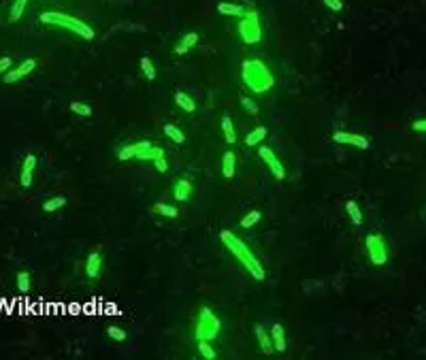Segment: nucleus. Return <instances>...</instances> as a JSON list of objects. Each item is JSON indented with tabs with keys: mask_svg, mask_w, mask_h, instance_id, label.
I'll return each instance as SVG.
<instances>
[{
	"mask_svg": "<svg viewBox=\"0 0 426 360\" xmlns=\"http://www.w3.org/2000/svg\"><path fill=\"white\" fill-rule=\"evenodd\" d=\"M196 350L200 354V358H205V360H216L218 358V350L211 345V341H205V339H198L196 343Z\"/></svg>",
	"mask_w": 426,
	"mask_h": 360,
	"instance_id": "20",
	"label": "nucleus"
},
{
	"mask_svg": "<svg viewBox=\"0 0 426 360\" xmlns=\"http://www.w3.org/2000/svg\"><path fill=\"white\" fill-rule=\"evenodd\" d=\"M26 5H28V0H15L13 7H11V13H9V21L11 23H15L21 17V13L26 11Z\"/></svg>",
	"mask_w": 426,
	"mask_h": 360,
	"instance_id": "31",
	"label": "nucleus"
},
{
	"mask_svg": "<svg viewBox=\"0 0 426 360\" xmlns=\"http://www.w3.org/2000/svg\"><path fill=\"white\" fill-rule=\"evenodd\" d=\"M222 133H224V139H226V143L234 145V143H236V133H234L232 119H230L228 115H224V117H222Z\"/></svg>",
	"mask_w": 426,
	"mask_h": 360,
	"instance_id": "25",
	"label": "nucleus"
},
{
	"mask_svg": "<svg viewBox=\"0 0 426 360\" xmlns=\"http://www.w3.org/2000/svg\"><path fill=\"white\" fill-rule=\"evenodd\" d=\"M239 34L243 43L247 45H256L262 39V30H260V17H258V11L252 9L247 13L241 15V21H239Z\"/></svg>",
	"mask_w": 426,
	"mask_h": 360,
	"instance_id": "6",
	"label": "nucleus"
},
{
	"mask_svg": "<svg viewBox=\"0 0 426 360\" xmlns=\"http://www.w3.org/2000/svg\"><path fill=\"white\" fill-rule=\"evenodd\" d=\"M62 207H66V196H60V194L47 198V200L43 202V211H45V213H54V211L62 209Z\"/></svg>",
	"mask_w": 426,
	"mask_h": 360,
	"instance_id": "24",
	"label": "nucleus"
},
{
	"mask_svg": "<svg viewBox=\"0 0 426 360\" xmlns=\"http://www.w3.org/2000/svg\"><path fill=\"white\" fill-rule=\"evenodd\" d=\"M241 75H243L245 86L250 88L252 92H256V94H264V92H269L271 88L275 86L273 73H271L269 66L262 62V60H258V58L245 60Z\"/></svg>",
	"mask_w": 426,
	"mask_h": 360,
	"instance_id": "2",
	"label": "nucleus"
},
{
	"mask_svg": "<svg viewBox=\"0 0 426 360\" xmlns=\"http://www.w3.org/2000/svg\"><path fill=\"white\" fill-rule=\"evenodd\" d=\"M345 213L350 215V220H352L354 226H360L362 224V211H360L356 200H348L345 202Z\"/></svg>",
	"mask_w": 426,
	"mask_h": 360,
	"instance_id": "22",
	"label": "nucleus"
},
{
	"mask_svg": "<svg viewBox=\"0 0 426 360\" xmlns=\"http://www.w3.org/2000/svg\"><path fill=\"white\" fill-rule=\"evenodd\" d=\"M269 135L267 126H256L252 133H247L245 137V147H254V145H260V143L264 141V137Z\"/></svg>",
	"mask_w": 426,
	"mask_h": 360,
	"instance_id": "17",
	"label": "nucleus"
},
{
	"mask_svg": "<svg viewBox=\"0 0 426 360\" xmlns=\"http://www.w3.org/2000/svg\"><path fill=\"white\" fill-rule=\"evenodd\" d=\"M175 54H177V56H183V54H188V49H185L183 45H177V47H175Z\"/></svg>",
	"mask_w": 426,
	"mask_h": 360,
	"instance_id": "39",
	"label": "nucleus"
},
{
	"mask_svg": "<svg viewBox=\"0 0 426 360\" xmlns=\"http://www.w3.org/2000/svg\"><path fill=\"white\" fill-rule=\"evenodd\" d=\"M335 143L339 145H352V147H358V149H369L371 141L369 137H362V135H356V133H345V130H333L330 135Z\"/></svg>",
	"mask_w": 426,
	"mask_h": 360,
	"instance_id": "8",
	"label": "nucleus"
},
{
	"mask_svg": "<svg viewBox=\"0 0 426 360\" xmlns=\"http://www.w3.org/2000/svg\"><path fill=\"white\" fill-rule=\"evenodd\" d=\"M198 43V34L196 32H185L183 37H181V43L179 45H183L185 49H190V47H194Z\"/></svg>",
	"mask_w": 426,
	"mask_h": 360,
	"instance_id": "34",
	"label": "nucleus"
},
{
	"mask_svg": "<svg viewBox=\"0 0 426 360\" xmlns=\"http://www.w3.org/2000/svg\"><path fill=\"white\" fill-rule=\"evenodd\" d=\"M151 211L162 215V218H177V215H179V209L173 207V205H167V202H156V205H151Z\"/></svg>",
	"mask_w": 426,
	"mask_h": 360,
	"instance_id": "23",
	"label": "nucleus"
},
{
	"mask_svg": "<svg viewBox=\"0 0 426 360\" xmlns=\"http://www.w3.org/2000/svg\"><path fill=\"white\" fill-rule=\"evenodd\" d=\"M68 107H70V111H73V113L84 115V117H90V115L94 113V111H92V107H90L88 102H77V100H73Z\"/></svg>",
	"mask_w": 426,
	"mask_h": 360,
	"instance_id": "32",
	"label": "nucleus"
},
{
	"mask_svg": "<svg viewBox=\"0 0 426 360\" xmlns=\"http://www.w3.org/2000/svg\"><path fill=\"white\" fill-rule=\"evenodd\" d=\"M220 330H222V320L213 314V309L200 307L198 316L194 320V337H196V341L198 339H205V341L218 339Z\"/></svg>",
	"mask_w": 426,
	"mask_h": 360,
	"instance_id": "4",
	"label": "nucleus"
},
{
	"mask_svg": "<svg viewBox=\"0 0 426 360\" xmlns=\"http://www.w3.org/2000/svg\"><path fill=\"white\" fill-rule=\"evenodd\" d=\"M322 3H324L330 11H335V13H339V11L343 9V0H322Z\"/></svg>",
	"mask_w": 426,
	"mask_h": 360,
	"instance_id": "37",
	"label": "nucleus"
},
{
	"mask_svg": "<svg viewBox=\"0 0 426 360\" xmlns=\"http://www.w3.org/2000/svg\"><path fill=\"white\" fill-rule=\"evenodd\" d=\"M411 130H413V133H426V117L416 119V122L411 124Z\"/></svg>",
	"mask_w": 426,
	"mask_h": 360,
	"instance_id": "38",
	"label": "nucleus"
},
{
	"mask_svg": "<svg viewBox=\"0 0 426 360\" xmlns=\"http://www.w3.org/2000/svg\"><path fill=\"white\" fill-rule=\"evenodd\" d=\"M139 64H141V70H143V75H145L147 81H153V79H156V66H153V62H151L147 56L141 58Z\"/></svg>",
	"mask_w": 426,
	"mask_h": 360,
	"instance_id": "30",
	"label": "nucleus"
},
{
	"mask_svg": "<svg viewBox=\"0 0 426 360\" xmlns=\"http://www.w3.org/2000/svg\"><path fill=\"white\" fill-rule=\"evenodd\" d=\"M175 102L179 105V109H183L185 113H194L196 111V102L190 94H185V92H177L175 94Z\"/></svg>",
	"mask_w": 426,
	"mask_h": 360,
	"instance_id": "18",
	"label": "nucleus"
},
{
	"mask_svg": "<svg viewBox=\"0 0 426 360\" xmlns=\"http://www.w3.org/2000/svg\"><path fill=\"white\" fill-rule=\"evenodd\" d=\"M164 137H169L173 143H185V135H183V130H179L177 126H173V124H164Z\"/></svg>",
	"mask_w": 426,
	"mask_h": 360,
	"instance_id": "26",
	"label": "nucleus"
},
{
	"mask_svg": "<svg viewBox=\"0 0 426 360\" xmlns=\"http://www.w3.org/2000/svg\"><path fill=\"white\" fill-rule=\"evenodd\" d=\"M258 158L267 164V169L271 171V175H273L277 182H283V179H286V175H288L286 166L281 164V160L277 158V153L271 149L269 145H262V143H260V145H258Z\"/></svg>",
	"mask_w": 426,
	"mask_h": 360,
	"instance_id": "7",
	"label": "nucleus"
},
{
	"mask_svg": "<svg viewBox=\"0 0 426 360\" xmlns=\"http://www.w3.org/2000/svg\"><path fill=\"white\" fill-rule=\"evenodd\" d=\"M220 239H222V243L226 245V249L230 251V254L241 262V267L247 271L250 277H254L256 281H264L267 279V271L262 267V262L258 260V256L252 251V247H247L245 241H241V239L236 237L234 233H230V230H222Z\"/></svg>",
	"mask_w": 426,
	"mask_h": 360,
	"instance_id": "1",
	"label": "nucleus"
},
{
	"mask_svg": "<svg viewBox=\"0 0 426 360\" xmlns=\"http://www.w3.org/2000/svg\"><path fill=\"white\" fill-rule=\"evenodd\" d=\"M37 156L34 153H28L26 158H23V164H21V177H19V184L21 188H32V173H34V166H37Z\"/></svg>",
	"mask_w": 426,
	"mask_h": 360,
	"instance_id": "14",
	"label": "nucleus"
},
{
	"mask_svg": "<svg viewBox=\"0 0 426 360\" xmlns=\"http://www.w3.org/2000/svg\"><path fill=\"white\" fill-rule=\"evenodd\" d=\"M271 339H273V347L277 354H283L288 350V339H286V328H283V324H273L271 326Z\"/></svg>",
	"mask_w": 426,
	"mask_h": 360,
	"instance_id": "15",
	"label": "nucleus"
},
{
	"mask_svg": "<svg viewBox=\"0 0 426 360\" xmlns=\"http://www.w3.org/2000/svg\"><path fill=\"white\" fill-rule=\"evenodd\" d=\"M107 337H109L111 341H115V343H124L128 339V332L122 326H115V324H111V326L107 328Z\"/></svg>",
	"mask_w": 426,
	"mask_h": 360,
	"instance_id": "28",
	"label": "nucleus"
},
{
	"mask_svg": "<svg viewBox=\"0 0 426 360\" xmlns=\"http://www.w3.org/2000/svg\"><path fill=\"white\" fill-rule=\"evenodd\" d=\"M222 173L226 179H232L236 173V156L232 151H226L222 156Z\"/></svg>",
	"mask_w": 426,
	"mask_h": 360,
	"instance_id": "16",
	"label": "nucleus"
},
{
	"mask_svg": "<svg viewBox=\"0 0 426 360\" xmlns=\"http://www.w3.org/2000/svg\"><path fill=\"white\" fill-rule=\"evenodd\" d=\"M260 220H262V213H260L258 209H254V211H250L247 215H243L241 222H239V226H241V228H254Z\"/></svg>",
	"mask_w": 426,
	"mask_h": 360,
	"instance_id": "29",
	"label": "nucleus"
},
{
	"mask_svg": "<svg viewBox=\"0 0 426 360\" xmlns=\"http://www.w3.org/2000/svg\"><path fill=\"white\" fill-rule=\"evenodd\" d=\"M241 105H243V109L250 115H258V105L250 98V96H241Z\"/></svg>",
	"mask_w": 426,
	"mask_h": 360,
	"instance_id": "33",
	"label": "nucleus"
},
{
	"mask_svg": "<svg viewBox=\"0 0 426 360\" xmlns=\"http://www.w3.org/2000/svg\"><path fill=\"white\" fill-rule=\"evenodd\" d=\"M39 19H41V23L64 28V30H68V32L77 34V37L86 39V41H92V39H94V30L88 26V23H84L81 19H77V17H73V15L58 13V11H43Z\"/></svg>",
	"mask_w": 426,
	"mask_h": 360,
	"instance_id": "3",
	"label": "nucleus"
},
{
	"mask_svg": "<svg viewBox=\"0 0 426 360\" xmlns=\"http://www.w3.org/2000/svg\"><path fill=\"white\" fill-rule=\"evenodd\" d=\"M34 68H37V60H34V58H28V60H23V62H21L19 66L9 68L7 73L3 75V79H5V83H15V81L23 79L26 75H30Z\"/></svg>",
	"mask_w": 426,
	"mask_h": 360,
	"instance_id": "9",
	"label": "nucleus"
},
{
	"mask_svg": "<svg viewBox=\"0 0 426 360\" xmlns=\"http://www.w3.org/2000/svg\"><path fill=\"white\" fill-rule=\"evenodd\" d=\"M149 145H151L149 141H137V143H130V145L120 147L115 156H117V160H122V162H126V160H135L137 153L143 151V149H147Z\"/></svg>",
	"mask_w": 426,
	"mask_h": 360,
	"instance_id": "13",
	"label": "nucleus"
},
{
	"mask_svg": "<svg viewBox=\"0 0 426 360\" xmlns=\"http://www.w3.org/2000/svg\"><path fill=\"white\" fill-rule=\"evenodd\" d=\"M218 11L222 15H228V17H241L245 13V9L241 5H232V3H220Z\"/></svg>",
	"mask_w": 426,
	"mask_h": 360,
	"instance_id": "21",
	"label": "nucleus"
},
{
	"mask_svg": "<svg viewBox=\"0 0 426 360\" xmlns=\"http://www.w3.org/2000/svg\"><path fill=\"white\" fill-rule=\"evenodd\" d=\"M164 156V149L162 147H156V145H149L147 149H143V151H139L137 153V158L135 160H141V162H147V160H158V158H162Z\"/></svg>",
	"mask_w": 426,
	"mask_h": 360,
	"instance_id": "19",
	"label": "nucleus"
},
{
	"mask_svg": "<svg viewBox=\"0 0 426 360\" xmlns=\"http://www.w3.org/2000/svg\"><path fill=\"white\" fill-rule=\"evenodd\" d=\"M192 192H194V186H192V179L190 177H179L175 182V186H173V196H175L177 202L190 200Z\"/></svg>",
	"mask_w": 426,
	"mask_h": 360,
	"instance_id": "11",
	"label": "nucleus"
},
{
	"mask_svg": "<svg viewBox=\"0 0 426 360\" xmlns=\"http://www.w3.org/2000/svg\"><path fill=\"white\" fill-rule=\"evenodd\" d=\"M254 335H256V341H258L260 350H262L267 356H273L275 354V347H273V339H271V332L262 326V324H256V326H254Z\"/></svg>",
	"mask_w": 426,
	"mask_h": 360,
	"instance_id": "12",
	"label": "nucleus"
},
{
	"mask_svg": "<svg viewBox=\"0 0 426 360\" xmlns=\"http://www.w3.org/2000/svg\"><path fill=\"white\" fill-rule=\"evenodd\" d=\"M9 68H13V58H9V56L0 58V75H5Z\"/></svg>",
	"mask_w": 426,
	"mask_h": 360,
	"instance_id": "36",
	"label": "nucleus"
},
{
	"mask_svg": "<svg viewBox=\"0 0 426 360\" xmlns=\"http://www.w3.org/2000/svg\"><path fill=\"white\" fill-rule=\"evenodd\" d=\"M100 273H102V256H100L98 249H94V251H90L88 258H86V275L90 279L98 281Z\"/></svg>",
	"mask_w": 426,
	"mask_h": 360,
	"instance_id": "10",
	"label": "nucleus"
},
{
	"mask_svg": "<svg viewBox=\"0 0 426 360\" xmlns=\"http://www.w3.org/2000/svg\"><path fill=\"white\" fill-rule=\"evenodd\" d=\"M153 166H156L158 173H169V160H167V156H162V158L153 160Z\"/></svg>",
	"mask_w": 426,
	"mask_h": 360,
	"instance_id": "35",
	"label": "nucleus"
},
{
	"mask_svg": "<svg viewBox=\"0 0 426 360\" xmlns=\"http://www.w3.org/2000/svg\"><path fill=\"white\" fill-rule=\"evenodd\" d=\"M364 247H366V254H369V260L371 265L375 267H384L388 258H390V247H388V241L386 237L380 235V233H369L364 237Z\"/></svg>",
	"mask_w": 426,
	"mask_h": 360,
	"instance_id": "5",
	"label": "nucleus"
},
{
	"mask_svg": "<svg viewBox=\"0 0 426 360\" xmlns=\"http://www.w3.org/2000/svg\"><path fill=\"white\" fill-rule=\"evenodd\" d=\"M15 284H17V290L21 294H28L32 290V281H30V273L28 271H19L17 277H15Z\"/></svg>",
	"mask_w": 426,
	"mask_h": 360,
	"instance_id": "27",
	"label": "nucleus"
}]
</instances>
